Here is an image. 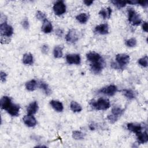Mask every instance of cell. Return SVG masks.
I'll return each instance as SVG.
<instances>
[{"instance_id": "1", "label": "cell", "mask_w": 148, "mask_h": 148, "mask_svg": "<svg viewBox=\"0 0 148 148\" xmlns=\"http://www.w3.org/2000/svg\"><path fill=\"white\" fill-rule=\"evenodd\" d=\"M91 107L98 111H104L110 107V102L108 99L104 98H99L97 101H92L90 103Z\"/></svg>"}, {"instance_id": "2", "label": "cell", "mask_w": 148, "mask_h": 148, "mask_svg": "<svg viewBox=\"0 0 148 148\" xmlns=\"http://www.w3.org/2000/svg\"><path fill=\"white\" fill-rule=\"evenodd\" d=\"M128 12V19L130 23L133 26H138L141 23L142 19L140 15L133 9L129 8L127 11Z\"/></svg>"}, {"instance_id": "3", "label": "cell", "mask_w": 148, "mask_h": 148, "mask_svg": "<svg viewBox=\"0 0 148 148\" xmlns=\"http://www.w3.org/2000/svg\"><path fill=\"white\" fill-rule=\"evenodd\" d=\"M0 31H1V36L7 37H11L13 34V29L12 27L8 25L7 21L3 22L0 25Z\"/></svg>"}, {"instance_id": "4", "label": "cell", "mask_w": 148, "mask_h": 148, "mask_svg": "<svg viewBox=\"0 0 148 148\" xmlns=\"http://www.w3.org/2000/svg\"><path fill=\"white\" fill-rule=\"evenodd\" d=\"M130 56L126 54H118L116 56V60L117 61V63L123 69H124L125 67L129 64V63L130 62Z\"/></svg>"}, {"instance_id": "5", "label": "cell", "mask_w": 148, "mask_h": 148, "mask_svg": "<svg viewBox=\"0 0 148 148\" xmlns=\"http://www.w3.org/2000/svg\"><path fill=\"white\" fill-rule=\"evenodd\" d=\"M55 13L57 16L63 15L66 12V6L63 1H57L53 6Z\"/></svg>"}, {"instance_id": "6", "label": "cell", "mask_w": 148, "mask_h": 148, "mask_svg": "<svg viewBox=\"0 0 148 148\" xmlns=\"http://www.w3.org/2000/svg\"><path fill=\"white\" fill-rule=\"evenodd\" d=\"M65 39L68 42L73 43L77 42L79 39L78 32L75 29H71L65 36Z\"/></svg>"}, {"instance_id": "7", "label": "cell", "mask_w": 148, "mask_h": 148, "mask_svg": "<svg viewBox=\"0 0 148 148\" xmlns=\"http://www.w3.org/2000/svg\"><path fill=\"white\" fill-rule=\"evenodd\" d=\"M104 66H105V63L103 59L99 61L91 63L90 64L91 70L95 74H98L101 73L103 69L104 68Z\"/></svg>"}, {"instance_id": "8", "label": "cell", "mask_w": 148, "mask_h": 148, "mask_svg": "<svg viewBox=\"0 0 148 148\" xmlns=\"http://www.w3.org/2000/svg\"><path fill=\"white\" fill-rule=\"evenodd\" d=\"M117 91V87L115 85H112L107 87H103V89H100L99 91H98V93L104 94L109 96H113L115 94Z\"/></svg>"}, {"instance_id": "9", "label": "cell", "mask_w": 148, "mask_h": 148, "mask_svg": "<svg viewBox=\"0 0 148 148\" xmlns=\"http://www.w3.org/2000/svg\"><path fill=\"white\" fill-rule=\"evenodd\" d=\"M66 60L69 64L79 65L81 63V59L78 54H69L67 55Z\"/></svg>"}, {"instance_id": "10", "label": "cell", "mask_w": 148, "mask_h": 148, "mask_svg": "<svg viewBox=\"0 0 148 148\" xmlns=\"http://www.w3.org/2000/svg\"><path fill=\"white\" fill-rule=\"evenodd\" d=\"M23 121L27 126L33 127L37 125V120L33 115H27L23 117Z\"/></svg>"}, {"instance_id": "11", "label": "cell", "mask_w": 148, "mask_h": 148, "mask_svg": "<svg viewBox=\"0 0 148 148\" xmlns=\"http://www.w3.org/2000/svg\"><path fill=\"white\" fill-rule=\"evenodd\" d=\"M95 32L101 35L108 34L109 33L108 25L106 23L98 25L95 28Z\"/></svg>"}, {"instance_id": "12", "label": "cell", "mask_w": 148, "mask_h": 148, "mask_svg": "<svg viewBox=\"0 0 148 148\" xmlns=\"http://www.w3.org/2000/svg\"><path fill=\"white\" fill-rule=\"evenodd\" d=\"M86 57L87 60L91 63L98 62L103 59L99 54L94 52H90L88 53L86 55Z\"/></svg>"}, {"instance_id": "13", "label": "cell", "mask_w": 148, "mask_h": 148, "mask_svg": "<svg viewBox=\"0 0 148 148\" xmlns=\"http://www.w3.org/2000/svg\"><path fill=\"white\" fill-rule=\"evenodd\" d=\"M7 112L12 116H17L19 115L20 106L16 104H12L7 109Z\"/></svg>"}, {"instance_id": "14", "label": "cell", "mask_w": 148, "mask_h": 148, "mask_svg": "<svg viewBox=\"0 0 148 148\" xmlns=\"http://www.w3.org/2000/svg\"><path fill=\"white\" fill-rule=\"evenodd\" d=\"M12 104L11 98L8 96H4L1 99V109L7 111L9 107Z\"/></svg>"}, {"instance_id": "15", "label": "cell", "mask_w": 148, "mask_h": 148, "mask_svg": "<svg viewBox=\"0 0 148 148\" xmlns=\"http://www.w3.org/2000/svg\"><path fill=\"white\" fill-rule=\"evenodd\" d=\"M42 30L45 34L51 33L53 30V26L51 22L47 20V19L43 21V26L42 27Z\"/></svg>"}, {"instance_id": "16", "label": "cell", "mask_w": 148, "mask_h": 148, "mask_svg": "<svg viewBox=\"0 0 148 148\" xmlns=\"http://www.w3.org/2000/svg\"><path fill=\"white\" fill-rule=\"evenodd\" d=\"M137 136L138 142L139 143L143 144L146 143L148 141V135L146 131L144 132H139V133L136 134Z\"/></svg>"}, {"instance_id": "17", "label": "cell", "mask_w": 148, "mask_h": 148, "mask_svg": "<svg viewBox=\"0 0 148 148\" xmlns=\"http://www.w3.org/2000/svg\"><path fill=\"white\" fill-rule=\"evenodd\" d=\"M38 110V105L37 101H34L30 104L27 108V112L29 115H34Z\"/></svg>"}, {"instance_id": "18", "label": "cell", "mask_w": 148, "mask_h": 148, "mask_svg": "<svg viewBox=\"0 0 148 148\" xmlns=\"http://www.w3.org/2000/svg\"><path fill=\"white\" fill-rule=\"evenodd\" d=\"M127 129L135 133L136 134L142 131V127L140 125L134 124V123H129L127 125Z\"/></svg>"}, {"instance_id": "19", "label": "cell", "mask_w": 148, "mask_h": 148, "mask_svg": "<svg viewBox=\"0 0 148 148\" xmlns=\"http://www.w3.org/2000/svg\"><path fill=\"white\" fill-rule=\"evenodd\" d=\"M51 106L52 107V108L57 112H61L63 111L64 107H63V104L59 101H56V100H52L51 101L50 103Z\"/></svg>"}, {"instance_id": "20", "label": "cell", "mask_w": 148, "mask_h": 148, "mask_svg": "<svg viewBox=\"0 0 148 148\" xmlns=\"http://www.w3.org/2000/svg\"><path fill=\"white\" fill-rule=\"evenodd\" d=\"M23 63L26 65H32L34 63V58L31 53L24 54L23 57Z\"/></svg>"}, {"instance_id": "21", "label": "cell", "mask_w": 148, "mask_h": 148, "mask_svg": "<svg viewBox=\"0 0 148 148\" xmlns=\"http://www.w3.org/2000/svg\"><path fill=\"white\" fill-rule=\"evenodd\" d=\"M112 14V9L111 8L108 7L106 9H101V11L99 12V15L103 17L104 19L110 18Z\"/></svg>"}, {"instance_id": "22", "label": "cell", "mask_w": 148, "mask_h": 148, "mask_svg": "<svg viewBox=\"0 0 148 148\" xmlns=\"http://www.w3.org/2000/svg\"><path fill=\"white\" fill-rule=\"evenodd\" d=\"M70 108L73 112H80L82 110L81 105L75 101H72L71 103Z\"/></svg>"}, {"instance_id": "23", "label": "cell", "mask_w": 148, "mask_h": 148, "mask_svg": "<svg viewBox=\"0 0 148 148\" xmlns=\"http://www.w3.org/2000/svg\"><path fill=\"white\" fill-rule=\"evenodd\" d=\"M37 83L35 80H31L26 83V88L27 90L33 91L36 89Z\"/></svg>"}, {"instance_id": "24", "label": "cell", "mask_w": 148, "mask_h": 148, "mask_svg": "<svg viewBox=\"0 0 148 148\" xmlns=\"http://www.w3.org/2000/svg\"><path fill=\"white\" fill-rule=\"evenodd\" d=\"M123 94L124 95L128 98L129 100H133L135 97V93L130 89H125L123 90Z\"/></svg>"}, {"instance_id": "25", "label": "cell", "mask_w": 148, "mask_h": 148, "mask_svg": "<svg viewBox=\"0 0 148 148\" xmlns=\"http://www.w3.org/2000/svg\"><path fill=\"white\" fill-rule=\"evenodd\" d=\"M76 19L81 23L82 24H85L86 23L89 19V17L87 16V15L86 13H81L79 15H78L77 17H76Z\"/></svg>"}, {"instance_id": "26", "label": "cell", "mask_w": 148, "mask_h": 148, "mask_svg": "<svg viewBox=\"0 0 148 148\" xmlns=\"http://www.w3.org/2000/svg\"><path fill=\"white\" fill-rule=\"evenodd\" d=\"M53 54L55 58H61L63 56V48L60 46H56L54 49Z\"/></svg>"}, {"instance_id": "27", "label": "cell", "mask_w": 148, "mask_h": 148, "mask_svg": "<svg viewBox=\"0 0 148 148\" xmlns=\"http://www.w3.org/2000/svg\"><path fill=\"white\" fill-rule=\"evenodd\" d=\"M39 86L43 90V91L45 93V94L47 95H50L52 93V91L50 89V87H49L48 85L46 84V83L43 82H41L40 84H39Z\"/></svg>"}, {"instance_id": "28", "label": "cell", "mask_w": 148, "mask_h": 148, "mask_svg": "<svg viewBox=\"0 0 148 148\" xmlns=\"http://www.w3.org/2000/svg\"><path fill=\"white\" fill-rule=\"evenodd\" d=\"M72 137L76 140H82L85 138V134L79 131H74L72 133Z\"/></svg>"}, {"instance_id": "29", "label": "cell", "mask_w": 148, "mask_h": 148, "mask_svg": "<svg viewBox=\"0 0 148 148\" xmlns=\"http://www.w3.org/2000/svg\"><path fill=\"white\" fill-rule=\"evenodd\" d=\"M111 3L118 8H124L125 7H126L127 4V1H117V0H113V1H111Z\"/></svg>"}, {"instance_id": "30", "label": "cell", "mask_w": 148, "mask_h": 148, "mask_svg": "<svg viewBox=\"0 0 148 148\" xmlns=\"http://www.w3.org/2000/svg\"><path fill=\"white\" fill-rule=\"evenodd\" d=\"M123 112H124V110L119 107H115L112 109V114L118 117L123 113Z\"/></svg>"}, {"instance_id": "31", "label": "cell", "mask_w": 148, "mask_h": 148, "mask_svg": "<svg viewBox=\"0 0 148 148\" xmlns=\"http://www.w3.org/2000/svg\"><path fill=\"white\" fill-rule=\"evenodd\" d=\"M138 63L140 65L143 67H147L148 64V58L147 56H144L143 57L138 60Z\"/></svg>"}, {"instance_id": "32", "label": "cell", "mask_w": 148, "mask_h": 148, "mask_svg": "<svg viewBox=\"0 0 148 148\" xmlns=\"http://www.w3.org/2000/svg\"><path fill=\"white\" fill-rule=\"evenodd\" d=\"M137 42L136 39L134 38L129 39L126 41V45L128 47H133L137 45Z\"/></svg>"}, {"instance_id": "33", "label": "cell", "mask_w": 148, "mask_h": 148, "mask_svg": "<svg viewBox=\"0 0 148 148\" xmlns=\"http://www.w3.org/2000/svg\"><path fill=\"white\" fill-rule=\"evenodd\" d=\"M36 16H37V18L38 20H39L41 21H42L43 22L47 20V17H46V15L41 11H38L36 13Z\"/></svg>"}, {"instance_id": "34", "label": "cell", "mask_w": 148, "mask_h": 148, "mask_svg": "<svg viewBox=\"0 0 148 148\" xmlns=\"http://www.w3.org/2000/svg\"><path fill=\"white\" fill-rule=\"evenodd\" d=\"M118 117L113 115H109L107 117V119L108 120V121H109V123H111V124H113V123H115L118 119Z\"/></svg>"}, {"instance_id": "35", "label": "cell", "mask_w": 148, "mask_h": 148, "mask_svg": "<svg viewBox=\"0 0 148 148\" xmlns=\"http://www.w3.org/2000/svg\"><path fill=\"white\" fill-rule=\"evenodd\" d=\"M21 24H22V26L24 27V29H28L29 28V22L27 19H24L23 21H22Z\"/></svg>"}, {"instance_id": "36", "label": "cell", "mask_w": 148, "mask_h": 148, "mask_svg": "<svg viewBox=\"0 0 148 148\" xmlns=\"http://www.w3.org/2000/svg\"><path fill=\"white\" fill-rule=\"evenodd\" d=\"M7 74L6 73H5L4 72L1 71V73H0V78H1V81L2 82H5L7 79Z\"/></svg>"}, {"instance_id": "37", "label": "cell", "mask_w": 148, "mask_h": 148, "mask_svg": "<svg viewBox=\"0 0 148 148\" xmlns=\"http://www.w3.org/2000/svg\"><path fill=\"white\" fill-rule=\"evenodd\" d=\"M1 42L2 44L8 43L9 42H10V39L8 38V37H4V36H1Z\"/></svg>"}, {"instance_id": "38", "label": "cell", "mask_w": 148, "mask_h": 148, "mask_svg": "<svg viewBox=\"0 0 148 148\" xmlns=\"http://www.w3.org/2000/svg\"><path fill=\"white\" fill-rule=\"evenodd\" d=\"M49 46L48 45H44L42 46V52L43 53V54H47L48 52H49Z\"/></svg>"}, {"instance_id": "39", "label": "cell", "mask_w": 148, "mask_h": 148, "mask_svg": "<svg viewBox=\"0 0 148 148\" xmlns=\"http://www.w3.org/2000/svg\"><path fill=\"white\" fill-rule=\"evenodd\" d=\"M137 4H139L140 5L146 7L147 6V1H137Z\"/></svg>"}, {"instance_id": "40", "label": "cell", "mask_w": 148, "mask_h": 148, "mask_svg": "<svg viewBox=\"0 0 148 148\" xmlns=\"http://www.w3.org/2000/svg\"><path fill=\"white\" fill-rule=\"evenodd\" d=\"M111 67L113 68L116 69H123V68L117 63H114V62H113L111 64Z\"/></svg>"}, {"instance_id": "41", "label": "cell", "mask_w": 148, "mask_h": 148, "mask_svg": "<svg viewBox=\"0 0 148 148\" xmlns=\"http://www.w3.org/2000/svg\"><path fill=\"white\" fill-rule=\"evenodd\" d=\"M56 34L58 37H61L63 35V31L61 29H57L56 31Z\"/></svg>"}, {"instance_id": "42", "label": "cell", "mask_w": 148, "mask_h": 148, "mask_svg": "<svg viewBox=\"0 0 148 148\" xmlns=\"http://www.w3.org/2000/svg\"><path fill=\"white\" fill-rule=\"evenodd\" d=\"M142 29H143V31H145V32H147V30H148V28H147V22H144L143 23V25H142Z\"/></svg>"}, {"instance_id": "43", "label": "cell", "mask_w": 148, "mask_h": 148, "mask_svg": "<svg viewBox=\"0 0 148 148\" xmlns=\"http://www.w3.org/2000/svg\"><path fill=\"white\" fill-rule=\"evenodd\" d=\"M83 3L87 6H90L93 3V1H89V0H85V1H83Z\"/></svg>"}, {"instance_id": "44", "label": "cell", "mask_w": 148, "mask_h": 148, "mask_svg": "<svg viewBox=\"0 0 148 148\" xmlns=\"http://www.w3.org/2000/svg\"><path fill=\"white\" fill-rule=\"evenodd\" d=\"M89 129H90L91 130H94L95 129V127L94 126V125L91 124V125H90L89 126Z\"/></svg>"}]
</instances>
